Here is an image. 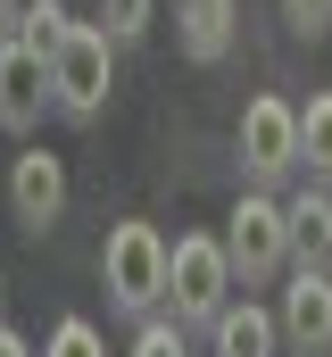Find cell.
<instances>
[{"instance_id":"6da1fadb","label":"cell","mask_w":332,"mask_h":357,"mask_svg":"<svg viewBox=\"0 0 332 357\" xmlns=\"http://www.w3.org/2000/svg\"><path fill=\"white\" fill-rule=\"evenodd\" d=\"M100 282H108V307H116V316H158V299H166V233L142 225V216L108 225V241H100Z\"/></svg>"},{"instance_id":"7a4b0ae2","label":"cell","mask_w":332,"mask_h":357,"mask_svg":"<svg viewBox=\"0 0 332 357\" xmlns=\"http://www.w3.org/2000/svg\"><path fill=\"white\" fill-rule=\"evenodd\" d=\"M108 84H116V42L75 17V25L59 33V50H50V108H59L67 125H91V116L108 108Z\"/></svg>"},{"instance_id":"3957f363","label":"cell","mask_w":332,"mask_h":357,"mask_svg":"<svg viewBox=\"0 0 332 357\" xmlns=\"http://www.w3.org/2000/svg\"><path fill=\"white\" fill-rule=\"evenodd\" d=\"M225 299H233V266H225V241H216V233L166 241V299H158V316H174V324L191 333V324H208Z\"/></svg>"},{"instance_id":"277c9868","label":"cell","mask_w":332,"mask_h":357,"mask_svg":"<svg viewBox=\"0 0 332 357\" xmlns=\"http://www.w3.org/2000/svg\"><path fill=\"white\" fill-rule=\"evenodd\" d=\"M225 266H233V282H274V274L291 266V225H282V199L257 183V191H241L233 199V216H225Z\"/></svg>"},{"instance_id":"5b68a950","label":"cell","mask_w":332,"mask_h":357,"mask_svg":"<svg viewBox=\"0 0 332 357\" xmlns=\"http://www.w3.org/2000/svg\"><path fill=\"white\" fill-rule=\"evenodd\" d=\"M8 216H17L25 241H42V233L67 216V158H59V150L33 142V150L8 158Z\"/></svg>"},{"instance_id":"8992f818","label":"cell","mask_w":332,"mask_h":357,"mask_svg":"<svg viewBox=\"0 0 332 357\" xmlns=\"http://www.w3.org/2000/svg\"><path fill=\"white\" fill-rule=\"evenodd\" d=\"M241 167H249V183H282L299 167V108L282 91H257L241 108Z\"/></svg>"},{"instance_id":"52a82bcc","label":"cell","mask_w":332,"mask_h":357,"mask_svg":"<svg viewBox=\"0 0 332 357\" xmlns=\"http://www.w3.org/2000/svg\"><path fill=\"white\" fill-rule=\"evenodd\" d=\"M274 333L291 357H332V274L324 266H291L282 299H274Z\"/></svg>"},{"instance_id":"ba28073f","label":"cell","mask_w":332,"mask_h":357,"mask_svg":"<svg viewBox=\"0 0 332 357\" xmlns=\"http://www.w3.org/2000/svg\"><path fill=\"white\" fill-rule=\"evenodd\" d=\"M50 116V59L33 42H8L0 50V125L8 133H33Z\"/></svg>"},{"instance_id":"9c48e42d","label":"cell","mask_w":332,"mask_h":357,"mask_svg":"<svg viewBox=\"0 0 332 357\" xmlns=\"http://www.w3.org/2000/svg\"><path fill=\"white\" fill-rule=\"evenodd\" d=\"M208 349H216V357H282L274 307H257V299H225V307L208 316Z\"/></svg>"},{"instance_id":"30bf717a","label":"cell","mask_w":332,"mask_h":357,"mask_svg":"<svg viewBox=\"0 0 332 357\" xmlns=\"http://www.w3.org/2000/svg\"><path fill=\"white\" fill-rule=\"evenodd\" d=\"M233 25H241V0H174V42L199 67H216L233 50Z\"/></svg>"},{"instance_id":"8fae6325","label":"cell","mask_w":332,"mask_h":357,"mask_svg":"<svg viewBox=\"0 0 332 357\" xmlns=\"http://www.w3.org/2000/svg\"><path fill=\"white\" fill-rule=\"evenodd\" d=\"M282 225H291V266H332V199L324 191L282 199Z\"/></svg>"},{"instance_id":"7c38bea8","label":"cell","mask_w":332,"mask_h":357,"mask_svg":"<svg viewBox=\"0 0 332 357\" xmlns=\"http://www.w3.org/2000/svg\"><path fill=\"white\" fill-rule=\"evenodd\" d=\"M299 167L332 175V91H308V108H299Z\"/></svg>"},{"instance_id":"4fadbf2b","label":"cell","mask_w":332,"mask_h":357,"mask_svg":"<svg viewBox=\"0 0 332 357\" xmlns=\"http://www.w3.org/2000/svg\"><path fill=\"white\" fill-rule=\"evenodd\" d=\"M91 25L125 50V42H142V33L158 25V0H100V8H91Z\"/></svg>"},{"instance_id":"5bb4252c","label":"cell","mask_w":332,"mask_h":357,"mask_svg":"<svg viewBox=\"0 0 332 357\" xmlns=\"http://www.w3.org/2000/svg\"><path fill=\"white\" fill-rule=\"evenodd\" d=\"M33 357H108V341H100V324H91V316H59V324H50V341H42Z\"/></svg>"},{"instance_id":"9a60e30c","label":"cell","mask_w":332,"mask_h":357,"mask_svg":"<svg viewBox=\"0 0 332 357\" xmlns=\"http://www.w3.org/2000/svg\"><path fill=\"white\" fill-rule=\"evenodd\" d=\"M67 25H75V8H67V0H42V8H33V17H17V42H33V50H42V59H50V50H59V33H67Z\"/></svg>"},{"instance_id":"2e32d148","label":"cell","mask_w":332,"mask_h":357,"mask_svg":"<svg viewBox=\"0 0 332 357\" xmlns=\"http://www.w3.org/2000/svg\"><path fill=\"white\" fill-rule=\"evenodd\" d=\"M133 357H191V341H183V324H174V316H142Z\"/></svg>"},{"instance_id":"e0dca14e","label":"cell","mask_w":332,"mask_h":357,"mask_svg":"<svg viewBox=\"0 0 332 357\" xmlns=\"http://www.w3.org/2000/svg\"><path fill=\"white\" fill-rule=\"evenodd\" d=\"M282 25L299 42H316V33H332V0H282Z\"/></svg>"},{"instance_id":"ac0fdd59","label":"cell","mask_w":332,"mask_h":357,"mask_svg":"<svg viewBox=\"0 0 332 357\" xmlns=\"http://www.w3.org/2000/svg\"><path fill=\"white\" fill-rule=\"evenodd\" d=\"M0 357H33V341H25V333H8V324H0Z\"/></svg>"},{"instance_id":"d6986e66","label":"cell","mask_w":332,"mask_h":357,"mask_svg":"<svg viewBox=\"0 0 332 357\" xmlns=\"http://www.w3.org/2000/svg\"><path fill=\"white\" fill-rule=\"evenodd\" d=\"M0 8H8V17H33V8H42V0H0Z\"/></svg>"},{"instance_id":"ffe728a7","label":"cell","mask_w":332,"mask_h":357,"mask_svg":"<svg viewBox=\"0 0 332 357\" xmlns=\"http://www.w3.org/2000/svg\"><path fill=\"white\" fill-rule=\"evenodd\" d=\"M8 42H17V17H8V8H0V50H8Z\"/></svg>"},{"instance_id":"44dd1931","label":"cell","mask_w":332,"mask_h":357,"mask_svg":"<svg viewBox=\"0 0 332 357\" xmlns=\"http://www.w3.org/2000/svg\"><path fill=\"white\" fill-rule=\"evenodd\" d=\"M0 291H8V282H0Z\"/></svg>"}]
</instances>
